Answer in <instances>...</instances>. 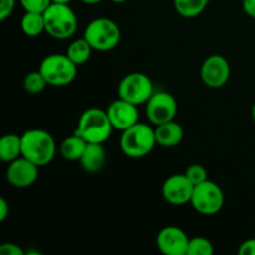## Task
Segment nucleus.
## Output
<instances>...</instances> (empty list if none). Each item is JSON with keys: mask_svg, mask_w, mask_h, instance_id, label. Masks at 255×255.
<instances>
[{"mask_svg": "<svg viewBox=\"0 0 255 255\" xmlns=\"http://www.w3.org/2000/svg\"><path fill=\"white\" fill-rule=\"evenodd\" d=\"M55 154V139L52 134L45 129H27L21 134V156L34 162L36 166L44 167L49 164Z\"/></svg>", "mask_w": 255, "mask_h": 255, "instance_id": "1", "label": "nucleus"}, {"mask_svg": "<svg viewBox=\"0 0 255 255\" xmlns=\"http://www.w3.org/2000/svg\"><path fill=\"white\" fill-rule=\"evenodd\" d=\"M157 144L156 132L149 125L137 122L129 128L122 131L120 148L129 158H142L153 151Z\"/></svg>", "mask_w": 255, "mask_h": 255, "instance_id": "2", "label": "nucleus"}, {"mask_svg": "<svg viewBox=\"0 0 255 255\" xmlns=\"http://www.w3.org/2000/svg\"><path fill=\"white\" fill-rule=\"evenodd\" d=\"M112 129L107 112L91 107L81 114L74 133L82 137L87 143H105L111 136Z\"/></svg>", "mask_w": 255, "mask_h": 255, "instance_id": "3", "label": "nucleus"}, {"mask_svg": "<svg viewBox=\"0 0 255 255\" xmlns=\"http://www.w3.org/2000/svg\"><path fill=\"white\" fill-rule=\"evenodd\" d=\"M45 32L56 40H67L77 30V17L69 4L51 2L44 12Z\"/></svg>", "mask_w": 255, "mask_h": 255, "instance_id": "4", "label": "nucleus"}, {"mask_svg": "<svg viewBox=\"0 0 255 255\" xmlns=\"http://www.w3.org/2000/svg\"><path fill=\"white\" fill-rule=\"evenodd\" d=\"M84 37L95 51H110L119 45L121 30L119 25L107 17H97L85 27Z\"/></svg>", "mask_w": 255, "mask_h": 255, "instance_id": "5", "label": "nucleus"}, {"mask_svg": "<svg viewBox=\"0 0 255 255\" xmlns=\"http://www.w3.org/2000/svg\"><path fill=\"white\" fill-rule=\"evenodd\" d=\"M39 71L50 86H66L71 84L77 75V65L66 54H51L44 57Z\"/></svg>", "mask_w": 255, "mask_h": 255, "instance_id": "6", "label": "nucleus"}, {"mask_svg": "<svg viewBox=\"0 0 255 255\" xmlns=\"http://www.w3.org/2000/svg\"><path fill=\"white\" fill-rule=\"evenodd\" d=\"M153 94V82L149 76L142 72H131L126 75L117 86L120 99L126 100L136 106L147 104Z\"/></svg>", "mask_w": 255, "mask_h": 255, "instance_id": "7", "label": "nucleus"}, {"mask_svg": "<svg viewBox=\"0 0 255 255\" xmlns=\"http://www.w3.org/2000/svg\"><path fill=\"white\" fill-rule=\"evenodd\" d=\"M189 203L198 213L204 214V216H213L223 208V191L218 184L208 179L198 186H194Z\"/></svg>", "mask_w": 255, "mask_h": 255, "instance_id": "8", "label": "nucleus"}, {"mask_svg": "<svg viewBox=\"0 0 255 255\" xmlns=\"http://www.w3.org/2000/svg\"><path fill=\"white\" fill-rule=\"evenodd\" d=\"M178 111L177 100L166 91L154 92L146 104V116L154 126L173 121Z\"/></svg>", "mask_w": 255, "mask_h": 255, "instance_id": "9", "label": "nucleus"}, {"mask_svg": "<svg viewBox=\"0 0 255 255\" xmlns=\"http://www.w3.org/2000/svg\"><path fill=\"white\" fill-rule=\"evenodd\" d=\"M201 77L204 85L211 89H221L231 77V65L222 55H211L201 67Z\"/></svg>", "mask_w": 255, "mask_h": 255, "instance_id": "10", "label": "nucleus"}, {"mask_svg": "<svg viewBox=\"0 0 255 255\" xmlns=\"http://www.w3.org/2000/svg\"><path fill=\"white\" fill-rule=\"evenodd\" d=\"M39 166L25 157L10 162L6 169V179L15 188H29L39 177Z\"/></svg>", "mask_w": 255, "mask_h": 255, "instance_id": "11", "label": "nucleus"}, {"mask_svg": "<svg viewBox=\"0 0 255 255\" xmlns=\"http://www.w3.org/2000/svg\"><path fill=\"white\" fill-rule=\"evenodd\" d=\"M194 184L186 174H173L164 181L162 194L168 203L173 206H183L191 202Z\"/></svg>", "mask_w": 255, "mask_h": 255, "instance_id": "12", "label": "nucleus"}, {"mask_svg": "<svg viewBox=\"0 0 255 255\" xmlns=\"http://www.w3.org/2000/svg\"><path fill=\"white\" fill-rule=\"evenodd\" d=\"M189 237L186 232L174 226L164 227L157 236V247L166 255H187Z\"/></svg>", "mask_w": 255, "mask_h": 255, "instance_id": "13", "label": "nucleus"}, {"mask_svg": "<svg viewBox=\"0 0 255 255\" xmlns=\"http://www.w3.org/2000/svg\"><path fill=\"white\" fill-rule=\"evenodd\" d=\"M137 107L138 106L120 97L116 101L111 102L106 112L114 129H119L122 132L139 122V114Z\"/></svg>", "mask_w": 255, "mask_h": 255, "instance_id": "14", "label": "nucleus"}, {"mask_svg": "<svg viewBox=\"0 0 255 255\" xmlns=\"http://www.w3.org/2000/svg\"><path fill=\"white\" fill-rule=\"evenodd\" d=\"M154 132H156L157 144L164 147V148H172V147L178 146L184 136L182 126L174 120L157 126L154 128Z\"/></svg>", "mask_w": 255, "mask_h": 255, "instance_id": "15", "label": "nucleus"}, {"mask_svg": "<svg viewBox=\"0 0 255 255\" xmlns=\"http://www.w3.org/2000/svg\"><path fill=\"white\" fill-rule=\"evenodd\" d=\"M79 162L81 168L89 173H96L102 169L106 162V151L102 143H87Z\"/></svg>", "mask_w": 255, "mask_h": 255, "instance_id": "16", "label": "nucleus"}, {"mask_svg": "<svg viewBox=\"0 0 255 255\" xmlns=\"http://www.w3.org/2000/svg\"><path fill=\"white\" fill-rule=\"evenodd\" d=\"M86 146L87 142L82 137L74 133L72 136L67 137L61 142V144H60V154L66 161H80Z\"/></svg>", "mask_w": 255, "mask_h": 255, "instance_id": "17", "label": "nucleus"}, {"mask_svg": "<svg viewBox=\"0 0 255 255\" xmlns=\"http://www.w3.org/2000/svg\"><path fill=\"white\" fill-rule=\"evenodd\" d=\"M19 157H21V136L15 133L2 136L0 139V159L10 163Z\"/></svg>", "mask_w": 255, "mask_h": 255, "instance_id": "18", "label": "nucleus"}, {"mask_svg": "<svg viewBox=\"0 0 255 255\" xmlns=\"http://www.w3.org/2000/svg\"><path fill=\"white\" fill-rule=\"evenodd\" d=\"M22 32L26 36L36 37L45 32V20L44 14L41 12H30L25 11L22 16L21 22H20Z\"/></svg>", "mask_w": 255, "mask_h": 255, "instance_id": "19", "label": "nucleus"}, {"mask_svg": "<svg viewBox=\"0 0 255 255\" xmlns=\"http://www.w3.org/2000/svg\"><path fill=\"white\" fill-rule=\"evenodd\" d=\"M92 50L94 49L91 47V45L87 42L85 37H82V39H77L70 44V46L66 50V55L74 64H76L77 66H81L89 61Z\"/></svg>", "mask_w": 255, "mask_h": 255, "instance_id": "20", "label": "nucleus"}, {"mask_svg": "<svg viewBox=\"0 0 255 255\" xmlns=\"http://www.w3.org/2000/svg\"><path fill=\"white\" fill-rule=\"evenodd\" d=\"M209 0H173L174 9L181 16L193 19L199 16L208 5Z\"/></svg>", "mask_w": 255, "mask_h": 255, "instance_id": "21", "label": "nucleus"}, {"mask_svg": "<svg viewBox=\"0 0 255 255\" xmlns=\"http://www.w3.org/2000/svg\"><path fill=\"white\" fill-rule=\"evenodd\" d=\"M214 247L209 239L194 237L189 239L187 255H213Z\"/></svg>", "mask_w": 255, "mask_h": 255, "instance_id": "22", "label": "nucleus"}, {"mask_svg": "<svg viewBox=\"0 0 255 255\" xmlns=\"http://www.w3.org/2000/svg\"><path fill=\"white\" fill-rule=\"evenodd\" d=\"M47 85L49 84L39 70L29 72L24 79V89L29 94H40L44 91Z\"/></svg>", "mask_w": 255, "mask_h": 255, "instance_id": "23", "label": "nucleus"}, {"mask_svg": "<svg viewBox=\"0 0 255 255\" xmlns=\"http://www.w3.org/2000/svg\"><path fill=\"white\" fill-rule=\"evenodd\" d=\"M184 174L188 177V179L194 184V186H198V184L208 181L207 169L204 168L202 164H192V166H189L188 168L186 169V173Z\"/></svg>", "mask_w": 255, "mask_h": 255, "instance_id": "24", "label": "nucleus"}, {"mask_svg": "<svg viewBox=\"0 0 255 255\" xmlns=\"http://www.w3.org/2000/svg\"><path fill=\"white\" fill-rule=\"evenodd\" d=\"M51 0H20V4L25 11L44 12L51 4Z\"/></svg>", "mask_w": 255, "mask_h": 255, "instance_id": "25", "label": "nucleus"}, {"mask_svg": "<svg viewBox=\"0 0 255 255\" xmlns=\"http://www.w3.org/2000/svg\"><path fill=\"white\" fill-rule=\"evenodd\" d=\"M15 4H16V0H0V20L1 21L6 20L12 14Z\"/></svg>", "mask_w": 255, "mask_h": 255, "instance_id": "26", "label": "nucleus"}, {"mask_svg": "<svg viewBox=\"0 0 255 255\" xmlns=\"http://www.w3.org/2000/svg\"><path fill=\"white\" fill-rule=\"evenodd\" d=\"M0 254L2 255H24L25 252L15 243H2L0 246Z\"/></svg>", "mask_w": 255, "mask_h": 255, "instance_id": "27", "label": "nucleus"}, {"mask_svg": "<svg viewBox=\"0 0 255 255\" xmlns=\"http://www.w3.org/2000/svg\"><path fill=\"white\" fill-rule=\"evenodd\" d=\"M239 255H255V238L244 241L238 249Z\"/></svg>", "mask_w": 255, "mask_h": 255, "instance_id": "28", "label": "nucleus"}, {"mask_svg": "<svg viewBox=\"0 0 255 255\" xmlns=\"http://www.w3.org/2000/svg\"><path fill=\"white\" fill-rule=\"evenodd\" d=\"M243 10L249 17L255 19V0H243Z\"/></svg>", "mask_w": 255, "mask_h": 255, "instance_id": "29", "label": "nucleus"}, {"mask_svg": "<svg viewBox=\"0 0 255 255\" xmlns=\"http://www.w3.org/2000/svg\"><path fill=\"white\" fill-rule=\"evenodd\" d=\"M9 212H10L9 203L6 202V199L1 197V198H0V222H4L5 219L7 218Z\"/></svg>", "mask_w": 255, "mask_h": 255, "instance_id": "30", "label": "nucleus"}, {"mask_svg": "<svg viewBox=\"0 0 255 255\" xmlns=\"http://www.w3.org/2000/svg\"><path fill=\"white\" fill-rule=\"evenodd\" d=\"M80 1H82L84 4H87V5H95V4H99V2H101L102 0H80Z\"/></svg>", "mask_w": 255, "mask_h": 255, "instance_id": "31", "label": "nucleus"}, {"mask_svg": "<svg viewBox=\"0 0 255 255\" xmlns=\"http://www.w3.org/2000/svg\"><path fill=\"white\" fill-rule=\"evenodd\" d=\"M52 2H56V4H70L71 0H51Z\"/></svg>", "mask_w": 255, "mask_h": 255, "instance_id": "32", "label": "nucleus"}, {"mask_svg": "<svg viewBox=\"0 0 255 255\" xmlns=\"http://www.w3.org/2000/svg\"><path fill=\"white\" fill-rule=\"evenodd\" d=\"M110 1L115 2V4H122V2L127 1V0H110Z\"/></svg>", "mask_w": 255, "mask_h": 255, "instance_id": "33", "label": "nucleus"}, {"mask_svg": "<svg viewBox=\"0 0 255 255\" xmlns=\"http://www.w3.org/2000/svg\"><path fill=\"white\" fill-rule=\"evenodd\" d=\"M252 116H253V120L255 122V104L253 105V107H252Z\"/></svg>", "mask_w": 255, "mask_h": 255, "instance_id": "34", "label": "nucleus"}]
</instances>
